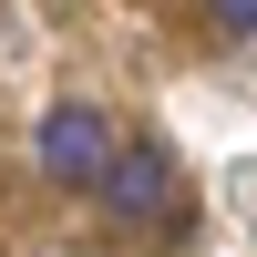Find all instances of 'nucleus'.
<instances>
[{"label":"nucleus","mask_w":257,"mask_h":257,"mask_svg":"<svg viewBox=\"0 0 257 257\" xmlns=\"http://www.w3.org/2000/svg\"><path fill=\"white\" fill-rule=\"evenodd\" d=\"M31 155H41L52 185H103L123 144H113V113H93V103H52L41 134H31Z\"/></svg>","instance_id":"nucleus-1"},{"label":"nucleus","mask_w":257,"mask_h":257,"mask_svg":"<svg viewBox=\"0 0 257 257\" xmlns=\"http://www.w3.org/2000/svg\"><path fill=\"white\" fill-rule=\"evenodd\" d=\"M103 206H113V216H165V206H175V155H165L155 134L123 144L113 175H103Z\"/></svg>","instance_id":"nucleus-2"},{"label":"nucleus","mask_w":257,"mask_h":257,"mask_svg":"<svg viewBox=\"0 0 257 257\" xmlns=\"http://www.w3.org/2000/svg\"><path fill=\"white\" fill-rule=\"evenodd\" d=\"M206 21L216 31H257V0H206Z\"/></svg>","instance_id":"nucleus-3"}]
</instances>
